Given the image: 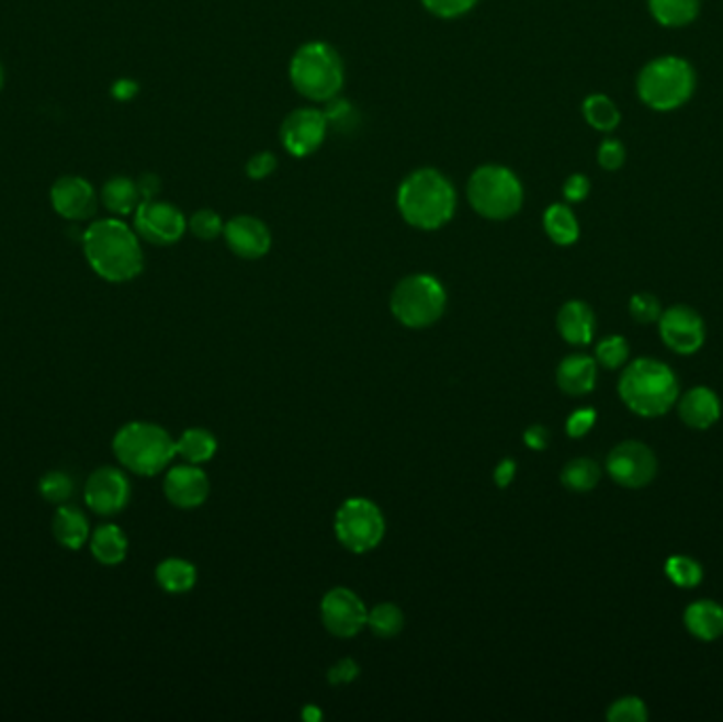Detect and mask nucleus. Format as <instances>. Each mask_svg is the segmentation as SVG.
<instances>
[{"label":"nucleus","mask_w":723,"mask_h":722,"mask_svg":"<svg viewBox=\"0 0 723 722\" xmlns=\"http://www.w3.org/2000/svg\"><path fill=\"white\" fill-rule=\"evenodd\" d=\"M324 117H326V123H328V129H337L341 134H349L355 125H358V115L353 111V106L346 102V100H330L326 102V111H324Z\"/></svg>","instance_id":"4c0bfd02"},{"label":"nucleus","mask_w":723,"mask_h":722,"mask_svg":"<svg viewBox=\"0 0 723 722\" xmlns=\"http://www.w3.org/2000/svg\"><path fill=\"white\" fill-rule=\"evenodd\" d=\"M649 11L666 29H681L692 24L700 11V0H647Z\"/></svg>","instance_id":"a878e982"},{"label":"nucleus","mask_w":723,"mask_h":722,"mask_svg":"<svg viewBox=\"0 0 723 722\" xmlns=\"http://www.w3.org/2000/svg\"><path fill=\"white\" fill-rule=\"evenodd\" d=\"M423 7L440 20H455L470 13L478 0H421Z\"/></svg>","instance_id":"ea45409f"},{"label":"nucleus","mask_w":723,"mask_h":722,"mask_svg":"<svg viewBox=\"0 0 723 722\" xmlns=\"http://www.w3.org/2000/svg\"><path fill=\"white\" fill-rule=\"evenodd\" d=\"M556 329L572 346H588L595 337V312L584 302H567L556 316Z\"/></svg>","instance_id":"aec40b11"},{"label":"nucleus","mask_w":723,"mask_h":722,"mask_svg":"<svg viewBox=\"0 0 723 722\" xmlns=\"http://www.w3.org/2000/svg\"><path fill=\"white\" fill-rule=\"evenodd\" d=\"M278 168V159L275 155L271 151L257 153L248 159L246 163V174L252 179V181H262L267 177H271Z\"/></svg>","instance_id":"79ce46f5"},{"label":"nucleus","mask_w":723,"mask_h":722,"mask_svg":"<svg viewBox=\"0 0 723 722\" xmlns=\"http://www.w3.org/2000/svg\"><path fill=\"white\" fill-rule=\"evenodd\" d=\"M457 208V193L451 181L434 168L408 174L398 189V211L406 223L421 232L444 227Z\"/></svg>","instance_id":"f03ea898"},{"label":"nucleus","mask_w":723,"mask_h":722,"mask_svg":"<svg viewBox=\"0 0 723 722\" xmlns=\"http://www.w3.org/2000/svg\"><path fill=\"white\" fill-rule=\"evenodd\" d=\"M129 482L123 471L104 466L91 473L86 485V503L89 509L98 515H116L129 503Z\"/></svg>","instance_id":"2eb2a0df"},{"label":"nucleus","mask_w":723,"mask_h":722,"mask_svg":"<svg viewBox=\"0 0 723 722\" xmlns=\"http://www.w3.org/2000/svg\"><path fill=\"white\" fill-rule=\"evenodd\" d=\"M0 88H2V68H0Z\"/></svg>","instance_id":"603ef678"},{"label":"nucleus","mask_w":723,"mask_h":722,"mask_svg":"<svg viewBox=\"0 0 723 722\" xmlns=\"http://www.w3.org/2000/svg\"><path fill=\"white\" fill-rule=\"evenodd\" d=\"M556 384L569 396H584L595 391L597 361L586 354H572L556 369Z\"/></svg>","instance_id":"412c9836"},{"label":"nucleus","mask_w":723,"mask_h":722,"mask_svg":"<svg viewBox=\"0 0 723 722\" xmlns=\"http://www.w3.org/2000/svg\"><path fill=\"white\" fill-rule=\"evenodd\" d=\"M679 418L694 430H709L722 418L720 396L707 386H696L679 401Z\"/></svg>","instance_id":"6ab92c4d"},{"label":"nucleus","mask_w":723,"mask_h":722,"mask_svg":"<svg viewBox=\"0 0 723 722\" xmlns=\"http://www.w3.org/2000/svg\"><path fill=\"white\" fill-rule=\"evenodd\" d=\"M335 534L351 553H369L385 537L383 512L369 498H349L335 517Z\"/></svg>","instance_id":"1a4fd4ad"},{"label":"nucleus","mask_w":723,"mask_h":722,"mask_svg":"<svg viewBox=\"0 0 723 722\" xmlns=\"http://www.w3.org/2000/svg\"><path fill=\"white\" fill-rule=\"evenodd\" d=\"M629 309H631L633 320L639 323V325L658 323V318L663 316L660 302L654 295H649V293H636V295H633Z\"/></svg>","instance_id":"58836bf2"},{"label":"nucleus","mask_w":723,"mask_h":722,"mask_svg":"<svg viewBox=\"0 0 723 722\" xmlns=\"http://www.w3.org/2000/svg\"><path fill=\"white\" fill-rule=\"evenodd\" d=\"M83 250L91 270L109 282L134 280L145 268L138 234L116 218L91 223L83 234Z\"/></svg>","instance_id":"f257e3e1"},{"label":"nucleus","mask_w":723,"mask_h":722,"mask_svg":"<svg viewBox=\"0 0 723 722\" xmlns=\"http://www.w3.org/2000/svg\"><path fill=\"white\" fill-rule=\"evenodd\" d=\"M328 134V123L324 117V111L318 109H296L280 127V138L284 149L292 157H307L318 151Z\"/></svg>","instance_id":"4468645a"},{"label":"nucleus","mask_w":723,"mask_h":722,"mask_svg":"<svg viewBox=\"0 0 723 722\" xmlns=\"http://www.w3.org/2000/svg\"><path fill=\"white\" fill-rule=\"evenodd\" d=\"M389 307L400 325L408 329H428L442 318L447 309V291L434 275L415 273L398 282Z\"/></svg>","instance_id":"6e6552de"},{"label":"nucleus","mask_w":723,"mask_h":722,"mask_svg":"<svg viewBox=\"0 0 723 722\" xmlns=\"http://www.w3.org/2000/svg\"><path fill=\"white\" fill-rule=\"evenodd\" d=\"M91 553L104 566L121 564L127 555V539L115 523L100 526L91 537Z\"/></svg>","instance_id":"5701e85b"},{"label":"nucleus","mask_w":723,"mask_h":722,"mask_svg":"<svg viewBox=\"0 0 723 722\" xmlns=\"http://www.w3.org/2000/svg\"><path fill=\"white\" fill-rule=\"evenodd\" d=\"M358 674H360L358 663L353 659H341L328 669V682L330 685H349L351 680L358 678Z\"/></svg>","instance_id":"c03bdc74"},{"label":"nucleus","mask_w":723,"mask_h":722,"mask_svg":"<svg viewBox=\"0 0 723 722\" xmlns=\"http://www.w3.org/2000/svg\"><path fill=\"white\" fill-rule=\"evenodd\" d=\"M54 537L59 544L77 551L81 549L89 539V523L86 515L77 507H59L54 519Z\"/></svg>","instance_id":"b1692460"},{"label":"nucleus","mask_w":723,"mask_h":722,"mask_svg":"<svg viewBox=\"0 0 723 722\" xmlns=\"http://www.w3.org/2000/svg\"><path fill=\"white\" fill-rule=\"evenodd\" d=\"M581 109H584L586 121L595 129H599V132H611L620 123V111H618V106L613 104L611 98L603 95V93L588 95L584 100V106Z\"/></svg>","instance_id":"2f4dec72"},{"label":"nucleus","mask_w":723,"mask_h":722,"mask_svg":"<svg viewBox=\"0 0 723 722\" xmlns=\"http://www.w3.org/2000/svg\"><path fill=\"white\" fill-rule=\"evenodd\" d=\"M658 329L666 348L675 354L690 357L704 346V320L688 305H675L663 312L658 318Z\"/></svg>","instance_id":"ddd939ff"},{"label":"nucleus","mask_w":723,"mask_h":722,"mask_svg":"<svg viewBox=\"0 0 723 722\" xmlns=\"http://www.w3.org/2000/svg\"><path fill=\"white\" fill-rule=\"evenodd\" d=\"M233 255L255 261L271 250V232L257 216H235L223 232Z\"/></svg>","instance_id":"dca6fc26"},{"label":"nucleus","mask_w":723,"mask_h":722,"mask_svg":"<svg viewBox=\"0 0 723 722\" xmlns=\"http://www.w3.org/2000/svg\"><path fill=\"white\" fill-rule=\"evenodd\" d=\"M696 77L692 66L684 58L665 56L649 61L636 81L639 98L654 111H675L684 106L694 93Z\"/></svg>","instance_id":"423d86ee"},{"label":"nucleus","mask_w":723,"mask_h":722,"mask_svg":"<svg viewBox=\"0 0 723 722\" xmlns=\"http://www.w3.org/2000/svg\"><path fill=\"white\" fill-rule=\"evenodd\" d=\"M163 492L178 509H197L210 496V480L197 464H180L166 475Z\"/></svg>","instance_id":"f3484780"},{"label":"nucleus","mask_w":723,"mask_h":722,"mask_svg":"<svg viewBox=\"0 0 723 722\" xmlns=\"http://www.w3.org/2000/svg\"><path fill=\"white\" fill-rule=\"evenodd\" d=\"M366 625L371 628V632L375 633L376 638L389 640V638H396L398 633L403 632L405 614L396 603H379L373 610H369Z\"/></svg>","instance_id":"7c9ffc66"},{"label":"nucleus","mask_w":723,"mask_h":722,"mask_svg":"<svg viewBox=\"0 0 723 722\" xmlns=\"http://www.w3.org/2000/svg\"><path fill=\"white\" fill-rule=\"evenodd\" d=\"M597 157H599V163H601L603 170L615 172V170L622 168V163H624V159H626V151H624V147H622L620 140L608 138V140L601 143L599 155H597Z\"/></svg>","instance_id":"a19ab883"},{"label":"nucleus","mask_w":723,"mask_h":722,"mask_svg":"<svg viewBox=\"0 0 723 722\" xmlns=\"http://www.w3.org/2000/svg\"><path fill=\"white\" fill-rule=\"evenodd\" d=\"M113 450L118 462L136 475H159L176 455L170 432L150 421H132L116 432Z\"/></svg>","instance_id":"39448f33"},{"label":"nucleus","mask_w":723,"mask_h":722,"mask_svg":"<svg viewBox=\"0 0 723 722\" xmlns=\"http://www.w3.org/2000/svg\"><path fill=\"white\" fill-rule=\"evenodd\" d=\"M522 439H524V445H527V448H531V450H535V452H544V450L549 448L550 430L546 426L535 424V426H531V428L524 430Z\"/></svg>","instance_id":"49530a36"},{"label":"nucleus","mask_w":723,"mask_h":722,"mask_svg":"<svg viewBox=\"0 0 723 722\" xmlns=\"http://www.w3.org/2000/svg\"><path fill=\"white\" fill-rule=\"evenodd\" d=\"M544 229L550 240L558 246H572L579 238L578 218L565 204H552L549 211L544 212Z\"/></svg>","instance_id":"cd10ccee"},{"label":"nucleus","mask_w":723,"mask_h":722,"mask_svg":"<svg viewBox=\"0 0 723 722\" xmlns=\"http://www.w3.org/2000/svg\"><path fill=\"white\" fill-rule=\"evenodd\" d=\"M519 177L504 166H481L467 181V202L489 221H508L522 206Z\"/></svg>","instance_id":"0eeeda50"},{"label":"nucleus","mask_w":723,"mask_h":722,"mask_svg":"<svg viewBox=\"0 0 723 722\" xmlns=\"http://www.w3.org/2000/svg\"><path fill=\"white\" fill-rule=\"evenodd\" d=\"M319 614L324 628L337 638L358 635L366 628V619H369L366 606L348 587L330 589L321 598Z\"/></svg>","instance_id":"f8f14e48"},{"label":"nucleus","mask_w":723,"mask_h":722,"mask_svg":"<svg viewBox=\"0 0 723 722\" xmlns=\"http://www.w3.org/2000/svg\"><path fill=\"white\" fill-rule=\"evenodd\" d=\"M649 719L647 706L639 697H622L609 706L608 721L611 722H645Z\"/></svg>","instance_id":"c9c22d12"},{"label":"nucleus","mask_w":723,"mask_h":722,"mask_svg":"<svg viewBox=\"0 0 723 722\" xmlns=\"http://www.w3.org/2000/svg\"><path fill=\"white\" fill-rule=\"evenodd\" d=\"M601 482V469L595 460L590 458H576L572 462H567L561 471V483L569 489V492H590L595 489Z\"/></svg>","instance_id":"c756f323"},{"label":"nucleus","mask_w":723,"mask_h":722,"mask_svg":"<svg viewBox=\"0 0 723 722\" xmlns=\"http://www.w3.org/2000/svg\"><path fill=\"white\" fill-rule=\"evenodd\" d=\"M52 204L66 221H86L98 206L95 189L81 177H64L52 187Z\"/></svg>","instance_id":"a211bd4d"},{"label":"nucleus","mask_w":723,"mask_h":722,"mask_svg":"<svg viewBox=\"0 0 723 722\" xmlns=\"http://www.w3.org/2000/svg\"><path fill=\"white\" fill-rule=\"evenodd\" d=\"M187 223H189L191 234L203 241L216 240L225 232V223L218 216V212L207 211V208L195 212Z\"/></svg>","instance_id":"f704fd0d"},{"label":"nucleus","mask_w":723,"mask_h":722,"mask_svg":"<svg viewBox=\"0 0 723 722\" xmlns=\"http://www.w3.org/2000/svg\"><path fill=\"white\" fill-rule=\"evenodd\" d=\"M72 492H75V482L70 480V475L59 473V471L47 473L41 482L43 498L47 503H54V505H64L66 500H70Z\"/></svg>","instance_id":"e433bc0d"},{"label":"nucleus","mask_w":723,"mask_h":722,"mask_svg":"<svg viewBox=\"0 0 723 722\" xmlns=\"http://www.w3.org/2000/svg\"><path fill=\"white\" fill-rule=\"evenodd\" d=\"M684 623L700 642H715L723 635V608L713 600H698L686 608Z\"/></svg>","instance_id":"4be33fe9"},{"label":"nucleus","mask_w":723,"mask_h":722,"mask_svg":"<svg viewBox=\"0 0 723 722\" xmlns=\"http://www.w3.org/2000/svg\"><path fill=\"white\" fill-rule=\"evenodd\" d=\"M595 361L599 362L601 366H606L609 371L620 369L624 362L629 361V341L620 335H611L606 337L595 352Z\"/></svg>","instance_id":"72a5a7b5"},{"label":"nucleus","mask_w":723,"mask_h":722,"mask_svg":"<svg viewBox=\"0 0 723 722\" xmlns=\"http://www.w3.org/2000/svg\"><path fill=\"white\" fill-rule=\"evenodd\" d=\"M618 394L636 416L660 418L673 409L679 396V384L665 362L639 359L620 375Z\"/></svg>","instance_id":"7ed1b4c3"},{"label":"nucleus","mask_w":723,"mask_h":722,"mask_svg":"<svg viewBox=\"0 0 723 722\" xmlns=\"http://www.w3.org/2000/svg\"><path fill=\"white\" fill-rule=\"evenodd\" d=\"M595 421H597V411L595 409H588V407L586 409H576L565 424V430L572 439H581L592 430Z\"/></svg>","instance_id":"37998d69"},{"label":"nucleus","mask_w":723,"mask_h":722,"mask_svg":"<svg viewBox=\"0 0 723 722\" xmlns=\"http://www.w3.org/2000/svg\"><path fill=\"white\" fill-rule=\"evenodd\" d=\"M140 202H143V195L138 191V184L132 179L115 177L102 189V204L106 206V211L118 214V216L136 212Z\"/></svg>","instance_id":"393cba45"},{"label":"nucleus","mask_w":723,"mask_h":722,"mask_svg":"<svg viewBox=\"0 0 723 722\" xmlns=\"http://www.w3.org/2000/svg\"><path fill=\"white\" fill-rule=\"evenodd\" d=\"M590 193V181L581 174H572L563 184V195L567 202H581Z\"/></svg>","instance_id":"a18cd8bd"},{"label":"nucleus","mask_w":723,"mask_h":722,"mask_svg":"<svg viewBox=\"0 0 723 722\" xmlns=\"http://www.w3.org/2000/svg\"><path fill=\"white\" fill-rule=\"evenodd\" d=\"M515 475H517V462L510 460V458H506V460H501V462L495 466V471H493V482H495L497 487L506 489V487L512 483V480H515Z\"/></svg>","instance_id":"de8ad7c7"},{"label":"nucleus","mask_w":723,"mask_h":722,"mask_svg":"<svg viewBox=\"0 0 723 722\" xmlns=\"http://www.w3.org/2000/svg\"><path fill=\"white\" fill-rule=\"evenodd\" d=\"M189 223L184 214L168 202L143 200L134 212V229L140 238L157 246H170L184 236Z\"/></svg>","instance_id":"9b49d317"},{"label":"nucleus","mask_w":723,"mask_h":722,"mask_svg":"<svg viewBox=\"0 0 723 722\" xmlns=\"http://www.w3.org/2000/svg\"><path fill=\"white\" fill-rule=\"evenodd\" d=\"M218 443L214 435L205 428H189L176 441V453L182 455L189 464H203L214 458Z\"/></svg>","instance_id":"c85d7f7f"},{"label":"nucleus","mask_w":723,"mask_h":722,"mask_svg":"<svg viewBox=\"0 0 723 722\" xmlns=\"http://www.w3.org/2000/svg\"><path fill=\"white\" fill-rule=\"evenodd\" d=\"M303 719L309 722L319 721V719H321V712H319L318 706H312V703L305 706V710H303Z\"/></svg>","instance_id":"3c124183"},{"label":"nucleus","mask_w":723,"mask_h":722,"mask_svg":"<svg viewBox=\"0 0 723 722\" xmlns=\"http://www.w3.org/2000/svg\"><path fill=\"white\" fill-rule=\"evenodd\" d=\"M136 184H138V191H140L143 200H155V195H157L159 189H161L159 177H157V174H150V172L143 174V177L136 181Z\"/></svg>","instance_id":"09e8293b"},{"label":"nucleus","mask_w":723,"mask_h":722,"mask_svg":"<svg viewBox=\"0 0 723 722\" xmlns=\"http://www.w3.org/2000/svg\"><path fill=\"white\" fill-rule=\"evenodd\" d=\"M608 473L620 487L641 489L656 480L658 460L645 443L624 441L609 452Z\"/></svg>","instance_id":"9d476101"},{"label":"nucleus","mask_w":723,"mask_h":722,"mask_svg":"<svg viewBox=\"0 0 723 722\" xmlns=\"http://www.w3.org/2000/svg\"><path fill=\"white\" fill-rule=\"evenodd\" d=\"M157 583L168 594H187L197 583V571L187 560L170 557L157 566Z\"/></svg>","instance_id":"bb28decb"},{"label":"nucleus","mask_w":723,"mask_h":722,"mask_svg":"<svg viewBox=\"0 0 723 722\" xmlns=\"http://www.w3.org/2000/svg\"><path fill=\"white\" fill-rule=\"evenodd\" d=\"M138 93V83L136 81H129V79H121V81H116L115 86H113V95H115L116 100H132L134 95Z\"/></svg>","instance_id":"8fccbe9b"},{"label":"nucleus","mask_w":723,"mask_h":722,"mask_svg":"<svg viewBox=\"0 0 723 722\" xmlns=\"http://www.w3.org/2000/svg\"><path fill=\"white\" fill-rule=\"evenodd\" d=\"M290 81L303 98L326 104L343 90L346 66L335 47L314 41L292 56Z\"/></svg>","instance_id":"20e7f679"},{"label":"nucleus","mask_w":723,"mask_h":722,"mask_svg":"<svg viewBox=\"0 0 723 722\" xmlns=\"http://www.w3.org/2000/svg\"><path fill=\"white\" fill-rule=\"evenodd\" d=\"M666 576L681 589H694L702 583V566L686 555H673L665 564Z\"/></svg>","instance_id":"473e14b6"}]
</instances>
